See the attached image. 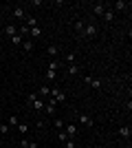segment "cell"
I'll use <instances>...</instances> for the list:
<instances>
[{
    "mask_svg": "<svg viewBox=\"0 0 132 148\" xmlns=\"http://www.w3.org/2000/svg\"><path fill=\"white\" fill-rule=\"evenodd\" d=\"M51 99H53L55 104H64V102H66V93L55 86V88H51Z\"/></svg>",
    "mask_w": 132,
    "mask_h": 148,
    "instance_id": "6da1fadb",
    "label": "cell"
},
{
    "mask_svg": "<svg viewBox=\"0 0 132 148\" xmlns=\"http://www.w3.org/2000/svg\"><path fill=\"white\" fill-rule=\"evenodd\" d=\"M128 7H130V2H123V0H117L114 5H110V9H112V11L117 13V11H126Z\"/></svg>",
    "mask_w": 132,
    "mask_h": 148,
    "instance_id": "7a4b0ae2",
    "label": "cell"
},
{
    "mask_svg": "<svg viewBox=\"0 0 132 148\" xmlns=\"http://www.w3.org/2000/svg\"><path fill=\"white\" fill-rule=\"evenodd\" d=\"M11 13H13V18H18V20H26V11H24V7H13Z\"/></svg>",
    "mask_w": 132,
    "mask_h": 148,
    "instance_id": "3957f363",
    "label": "cell"
},
{
    "mask_svg": "<svg viewBox=\"0 0 132 148\" xmlns=\"http://www.w3.org/2000/svg\"><path fill=\"white\" fill-rule=\"evenodd\" d=\"M33 49H35V42L29 40V38H24V40H22V51H24V53H33Z\"/></svg>",
    "mask_w": 132,
    "mask_h": 148,
    "instance_id": "277c9868",
    "label": "cell"
},
{
    "mask_svg": "<svg viewBox=\"0 0 132 148\" xmlns=\"http://www.w3.org/2000/svg\"><path fill=\"white\" fill-rule=\"evenodd\" d=\"M64 133L68 135V139H75V135H77V128H75V124H66V126H64Z\"/></svg>",
    "mask_w": 132,
    "mask_h": 148,
    "instance_id": "5b68a950",
    "label": "cell"
},
{
    "mask_svg": "<svg viewBox=\"0 0 132 148\" xmlns=\"http://www.w3.org/2000/svg\"><path fill=\"white\" fill-rule=\"evenodd\" d=\"M97 33H99V31H97V27H95V25H86V27H84V36H88V38H95Z\"/></svg>",
    "mask_w": 132,
    "mask_h": 148,
    "instance_id": "8992f818",
    "label": "cell"
},
{
    "mask_svg": "<svg viewBox=\"0 0 132 148\" xmlns=\"http://www.w3.org/2000/svg\"><path fill=\"white\" fill-rule=\"evenodd\" d=\"M104 11H106V5H104V2H95L93 5V13L95 16H104Z\"/></svg>",
    "mask_w": 132,
    "mask_h": 148,
    "instance_id": "52a82bcc",
    "label": "cell"
},
{
    "mask_svg": "<svg viewBox=\"0 0 132 148\" xmlns=\"http://www.w3.org/2000/svg\"><path fill=\"white\" fill-rule=\"evenodd\" d=\"M40 36H42V29H40V27H31V29H29V40H38Z\"/></svg>",
    "mask_w": 132,
    "mask_h": 148,
    "instance_id": "ba28073f",
    "label": "cell"
},
{
    "mask_svg": "<svg viewBox=\"0 0 132 148\" xmlns=\"http://www.w3.org/2000/svg\"><path fill=\"white\" fill-rule=\"evenodd\" d=\"M84 84H88V86H93V88H101V80H93V77H84Z\"/></svg>",
    "mask_w": 132,
    "mask_h": 148,
    "instance_id": "9c48e42d",
    "label": "cell"
},
{
    "mask_svg": "<svg viewBox=\"0 0 132 148\" xmlns=\"http://www.w3.org/2000/svg\"><path fill=\"white\" fill-rule=\"evenodd\" d=\"M117 133H119V137H123V139H130V135H132V128H130V126H121V128L117 130Z\"/></svg>",
    "mask_w": 132,
    "mask_h": 148,
    "instance_id": "30bf717a",
    "label": "cell"
},
{
    "mask_svg": "<svg viewBox=\"0 0 132 148\" xmlns=\"http://www.w3.org/2000/svg\"><path fill=\"white\" fill-rule=\"evenodd\" d=\"M60 66H62V62H60V60H51L49 64H46V71H55V73H57Z\"/></svg>",
    "mask_w": 132,
    "mask_h": 148,
    "instance_id": "8fae6325",
    "label": "cell"
},
{
    "mask_svg": "<svg viewBox=\"0 0 132 148\" xmlns=\"http://www.w3.org/2000/svg\"><path fill=\"white\" fill-rule=\"evenodd\" d=\"M46 56H49V58H55V56H60V49H57L55 44H49V47H46Z\"/></svg>",
    "mask_w": 132,
    "mask_h": 148,
    "instance_id": "7c38bea8",
    "label": "cell"
},
{
    "mask_svg": "<svg viewBox=\"0 0 132 148\" xmlns=\"http://www.w3.org/2000/svg\"><path fill=\"white\" fill-rule=\"evenodd\" d=\"M16 33H18V27H16V25H7V27H5V36L13 38Z\"/></svg>",
    "mask_w": 132,
    "mask_h": 148,
    "instance_id": "4fadbf2b",
    "label": "cell"
},
{
    "mask_svg": "<svg viewBox=\"0 0 132 148\" xmlns=\"http://www.w3.org/2000/svg\"><path fill=\"white\" fill-rule=\"evenodd\" d=\"M55 102H53V99H49V102H46V104H44V111L49 113V115H53V113H55Z\"/></svg>",
    "mask_w": 132,
    "mask_h": 148,
    "instance_id": "5bb4252c",
    "label": "cell"
},
{
    "mask_svg": "<svg viewBox=\"0 0 132 148\" xmlns=\"http://www.w3.org/2000/svg\"><path fill=\"white\" fill-rule=\"evenodd\" d=\"M7 124H9V128H18V124H20L18 115H9V119H7Z\"/></svg>",
    "mask_w": 132,
    "mask_h": 148,
    "instance_id": "9a60e30c",
    "label": "cell"
},
{
    "mask_svg": "<svg viewBox=\"0 0 132 148\" xmlns=\"http://www.w3.org/2000/svg\"><path fill=\"white\" fill-rule=\"evenodd\" d=\"M114 16H117V13H114L112 9H106V11H104V16H101V18L106 20V22H112V20H114Z\"/></svg>",
    "mask_w": 132,
    "mask_h": 148,
    "instance_id": "2e32d148",
    "label": "cell"
},
{
    "mask_svg": "<svg viewBox=\"0 0 132 148\" xmlns=\"http://www.w3.org/2000/svg\"><path fill=\"white\" fill-rule=\"evenodd\" d=\"M79 122H82L84 126H93V117H90V115H86V113H82V115H79Z\"/></svg>",
    "mask_w": 132,
    "mask_h": 148,
    "instance_id": "e0dca14e",
    "label": "cell"
},
{
    "mask_svg": "<svg viewBox=\"0 0 132 148\" xmlns=\"http://www.w3.org/2000/svg\"><path fill=\"white\" fill-rule=\"evenodd\" d=\"M66 73H68V75H77V73H79V66H77V62H75V64H68V66H66Z\"/></svg>",
    "mask_w": 132,
    "mask_h": 148,
    "instance_id": "ac0fdd59",
    "label": "cell"
},
{
    "mask_svg": "<svg viewBox=\"0 0 132 148\" xmlns=\"http://www.w3.org/2000/svg\"><path fill=\"white\" fill-rule=\"evenodd\" d=\"M31 108H35V111H44V102H42V97L35 99V102L31 104Z\"/></svg>",
    "mask_w": 132,
    "mask_h": 148,
    "instance_id": "d6986e66",
    "label": "cell"
},
{
    "mask_svg": "<svg viewBox=\"0 0 132 148\" xmlns=\"http://www.w3.org/2000/svg\"><path fill=\"white\" fill-rule=\"evenodd\" d=\"M18 130H20V135L24 137L26 133H29V124H24V122H20V124H18Z\"/></svg>",
    "mask_w": 132,
    "mask_h": 148,
    "instance_id": "ffe728a7",
    "label": "cell"
},
{
    "mask_svg": "<svg viewBox=\"0 0 132 148\" xmlns=\"http://www.w3.org/2000/svg\"><path fill=\"white\" fill-rule=\"evenodd\" d=\"M84 27H86L84 20H77V22H75V31H77V33H84Z\"/></svg>",
    "mask_w": 132,
    "mask_h": 148,
    "instance_id": "44dd1931",
    "label": "cell"
},
{
    "mask_svg": "<svg viewBox=\"0 0 132 148\" xmlns=\"http://www.w3.org/2000/svg\"><path fill=\"white\" fill-rule=\"evenodd\" d=\"M40 97H46V95H51V86H40Z\"/></svg>",
    "mask_w": 132,
    "mask_h": 148,
    "instance_id": "7402d4cb",
    "label": "cell"
},
{
    "mask_svg": "<svg viewBox=\"0 0 132 148\" xmlns=\"http://www.w3.org/2000/svg\"><path fill=\"white\" fill-rule=\"evenodd\" d=\"M9 130H11V128H9V124H7V122L0 124V135H9Z\"/></svg>",
    "mask_w": 132,
    "mask_h": 148,
    "instance_id": "603a6c76",
    "label": "cell"
},
{
    "mask_svg": "<svg viewBox=\"0 0 132 148\" xmlns=\"http://www.w3.org/2000/svg\"><path fill=\"white\" fill-rule=\"evenodd\" d=\"M24 22H26V27H29V29H31V27H38V20H35V18H31V16H26V20H24Z\"/></svg>",
    "mask_w": 132,
    "mask_h": 148,
    "instance_id": "cb8c5ba5",
    "label": "cell"
},
{
    "mask_svg": "<svg viewBox=\"0 0 132 148\" xmlns=\"http://www.w3.org/2000/svg\"><path fill=\"white\" fill-rule=\"evenodd\" d=\"M64 62H66V64H75V53H66V56H64Z\"/></svg>",
    "mask_w": 132,
    "mask_h": 148,
    "instance_id": "d4e9b609",
    "label": "cell"
},
{
    "mask_svg": "<svg viewBox=\"0 0 132 148\" xmlns=\"http://www.w3.org/2000/svg\"><path fill=\"white\" fill-rule=\"evenodd\" d=\"M35 99H38V93H29V95H26V104L31 106L33 102H35Z\"/></svg>",
    "mask_w": 132,
    "mask_h": 148,
    "instance_id": "484cf974",
    "label": "cell"
},
{
    "mask_svg": "<svg viewBox=\"0 0 132 148\" xmlns=\"http://www.w3.org/2000/svg\"><path fill=\"white\" fill-rule=\"evenodd\" d=\"M22 40H24V38H20L18 33H16V36L11 38V44H13V47H18V44H22Z\"/></svg>",
    "mask_w": 132,
    "mask_h": 148,
    "instance_id": "4316f807",
    "label": "cell"
},
{
    "mask_svg": "<svg viewBox=\"0 0 132 148\" xmlns=\"http://www.w3.org/2000/svg\"><path fill=\"white\" fill-rule=\"evenodd\" d=\"M64 126H66V122L57 117V119H55V128H57V130H64Z\"/></svg>",
    "mask_w": 132,
    "mask_h": 148,
    "instance_id": "83f0119b",
    "label": "cell"
},
{
    "mask_svg": "<svg viewBox=\"0 0 132 148\" xmlns=\"http://www.w3.org/2000/svg\"><path fill=\"white\" fill-rule=\"evenodd\" d=\"M46 80H49V82L57 80V73H55V71H46Z\"/></svg>",
    "mask_w": 132,
    "mask_h": 148,
    "instance_id": "f1b7e54d",
    "label": "cell"
},
{
    "mask_svg": "<svg viewBox=\"0 0 132 148\" xmlns=\"http://www.w3.org/2000/svg\"><path fill=\"white\" fill-rule=\"evenodd\" d=\"M57 139H60V142H66V139H68V135H66L64 130H57Z\"/></svg>",
    "mask_w": 132,
    "mask_h": 148,
    "instance_id": "f546056e",
    "label": "cell"
},
{
    "mask_svg": "<svg viewBox=\"0 0 132 148\" xmlns=\"http://www.w3.org/2000/svg\"><path fill=\"white\" fill-rule=\"evenodd\" d=\"M64 148H75V139H66V142H64Z\"/></svg>",
    "mask_w": 132,
    "mask_h": 148,
    "instance_id": "4dcf8cb0",
    "label": "cell"
},
{
    "mask_svg": "<svg viewBox=\"0 0 132 148\" xmlns=\"http://www.w3.org/2000/svg\"><path fill=\"white\" fill-rule=\"evenodd\" d=\"M29 146V139H26V137H22V139H20V148H26Z\"/></svg>",
    "mask_w": 132,
    "mask_h": 148,
    "instance_id": "1f68e13d",
    "label": "cell"
},
{
    "mask_svg": "<svg viewBox=\"0 0 132 148\" xmlns=\"http://www.w3.org/2000/svg\"><path fill=\"white\" fill-rule=\"evenodd\" d=\"M26 148H38V142H33V139H29V146Z\"/></svg>",
    "mask_w": 132,
    "mask_h": 148,
    "instance_id": "d6a6232c",
    "label": "cell"
},
{
    "mask_svg": "<svg viewBox=\"0 0 132 148\" xmlns=\"http://www.w3.org/2000/svg\"><path fill=\"white\" fill-rule=\"evenodd\" d=\"M0 60H2V51H0Z\"/></svg>",
    "mask_w": 132,
    "mask_h": 148,
    "instance_id": "836d02e7",
    "label": "cell"
}]
</instances>
